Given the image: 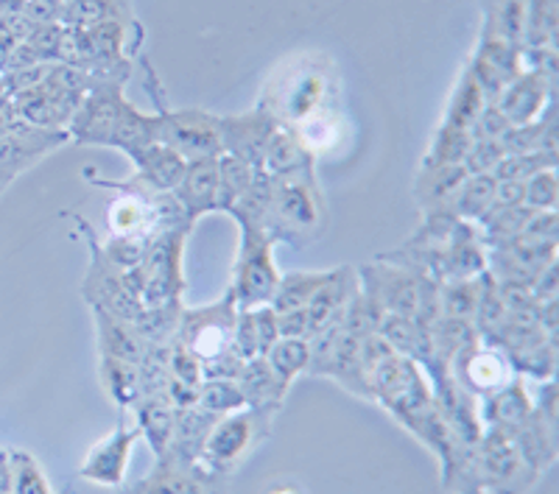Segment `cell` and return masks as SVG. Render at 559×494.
Instances as JSON below:
<instances>
[{
	"instance_id": "obj_1",
	"label": "cell",
	"mask_w": 559,
	"mask_h": 494,
	"mask_svg": "<svg viewBox=\"0 0 559 494\" xmlns=\"http://www.w3.org/2000/svg\"><path fill=\"white\" fill-rule=\"evenodd\" d=\"M68 134L79 146L118 148L132 157L140 148L157 143V115L140 112L121 82H93L79 104Z\"/></svg>"
},
{
	"instance_id": "obj_2",
	"label": "cell",
	"mask_w": 559,
	"mask_h": 494,
	"mask_svg": "<svg viewBox=\"0 0 559 494\" xmlns=\"http://www.w3.org/2000/svg\"><path fill=\"white\" fill-rule=\"evenodd\" d=\"M258 107L280 126L294 129L311 115L336 107V68L322 53H302L274 73Z\"/></svg>"
},
{
	"instance_id": "obj_3",
	"label": "cell",
	"mask_w": 559,
	"mask_h": 494,
	"mask_svg": "<svg viewBox=\"0 0 559 494\" xmlns=\"http://www.w3.org/2000/svg\"><path fill=\"white\" fill-rule=\"evenodd\" d=\"M324 221H328V209L317 177L272 179L266 232L274 241H288L297 246L317 241L324 232Z\"/></svg>"
},
{
	"instance_id": "obj_4",
	"label": "cell",
	"mask_w": 559,
	"mask_h": 494,
	"mask_svg": "<svg viewBox=\"0 0 559 494\" xmlns=\"http://www.w3.org/2000/svg\"><path fill=\"white\" fill-rule=\"evenodd\" d=\"M274 417L277 413L263 411V408H241V411L216 419V425L210 427L204 438L199 461L218 475L236 472L272 436Z\"/></svg>"
},
{
	"instance_id": "obj_5",
	"label": "cell",
	"mask_w": 559,
	"mask_h": 494,
	"mask_svg": "<svg viewBox=\"0 0 559 494\" xmlns=\"http://www.w3.org/2000/svg\"><path fill=\"white\" fill-rule=\"evenodd\" d=\"M238 229H241V243H238L227 293L238 311H249V308L272 302L283 274L277 272V263H274V243L277 241L272 234L266 229L247 227V224H238Z\"/></svg>"
},
{
	"instance_id": "obj_6",
	"label": "cell",
	"mask_w": 559,
	"mask_h": 494,
	"mask_svg": "<svg viewBox=\"0 0 559 494\" xmlns=\"http://www.w3.org/2000/svg\"><path fill=\"white\" fill-rule=\"evenodd\" d=\"M185 238H188V232L154 234L140 266L132 268V272H123L127 274L129 288L138 293L143 308L182 302Z\"/></svg>"
},
{
	"instance_id": "obj_7",
	"label": "cell",
	"mask_w": 559,
	"mask_h": 494,
	"mask_svg": "<svg viewBox=\"0 0 559 494\" xmlns=\"http://www.w3.org/2000/svg\"><path fill=\"white\" fill-rule=\"evenodd\" d=\"M68 218L76 224V232L87 241L90 249L87 277H84L82 282L84 302H87L90 308H102V311L112 313V316L118 318H127V322L134 324V318L143 311V304H140L138 293L129 288L127 274L109 261L102 241H98V234L93 232L87 218H82L79 213H68Z\"/></svg>"
},
{
	"instance_id": "obj_8",
	"label": "cell",
	"mask_w": 559,
	"mask_h": 494,
	"mask_svg": "<svg viewBox=\"0 0 559 494\" xmlns=\"http://www.w3.org/2000/svg\"><path fill=\"white\" fill-rule=\"evenodd\" d=\"M473 469L487 494H528L540 481V475L523 461L512 436L496 427H484L473 447Z\"/></svg>"
},
{
	"instance_id": "obj_9",
	"label": "cell",
	"mask_w": 559,
	"mask_h": 494,
	"mask_svg": "<svg viewBox=\"0 0 559 494\" xmlns=\"http://www.w3.org/2000/svg\"><path fill=\"white\" fill-rule=\"evenodd\" d=\"M157 143L177 152L185 162L222 157L218 115L204 109H163L157 115Z\"/></svg>"
},
{
	"instance_id": "obj_10",
	"label": "cell",
	"mask_w": 559,
	"mask_h": 494,
	"mask_svg": "<svg viewBox=\"0 0 559 494\" xmlns=\"http://www.w3.org/2000/svg\"><path fill=\"white\" fill-rule=\"evenodd\" d=\"M236 302L224 293L216 302L204 304V308H182L179 316L177 341L188 347L199 361L222 356L233 349V327H236Z\"/></svg>"
},
{
	"instance_id": "obj_11",
	"label": "cell",
	"mask_w": 559,
	"mask_h": 494,
	"mask_svg": "<svg viewBox=\"0 0 559 494\" xmlns=\"http://www.w3.org/2000/svg\"><path fill=\"white\" fill-rule=\"evenodd\" d=\"M140 442V427L134 425V419L129 422L127 413L121 411L118 425L107 433V436L98 438L87 453H84L82 463H79V475L84 478L93 486L102 489H118L127 483L129 461H132L134 444Z\"/></svg>"
},
{
	"instance_id": "obj_12",
	"label": "cell",
	"mask_w": 559,
	"mask_h": 494,
	"mask_svg": "<svg viewBox=\"0 0 559 494\" xmlns=\"http://www.w3.org/2000/svg\"><path fill=\"white\" fill-rule=\"evenodd\" d=\"M448 374H451L453 383L462 391H467L476 399L484 397V394L498 391V388L518 377L509 358L498 347L481 341V336H476L467 347L459 349L456 358L448 366Z\"/></svg>"
},
{
	"instance_id": "obj_13",
	"label": "cell",
	"mask_w": 559,
	"mask_h": 494,
	"mask_svg": "<svg viewBox=\"0 0 559 494\" xmlns=\"http://www.w3.org/2000/svg\"><path fill=\"white\" fill-rule=\"evenodd\" d=\"M227 475L210 472L202 461L157 458V467L146 478L118 494H227Z\"/></svg>"
},
{
	"instance_id": "obj_14",
	"label": "cell",
	"mask_w": 559,
	"mask_h": 494,
	"mask_svg": "<svg viewBox=\"0 0 559 494\" xmlns=\"http://www.w3.org/2000/svg\"><path fill=\"white\" fill-rule=\"evenodd\" d=\"M280 123L274 121L272 115L263 112L261 107L252 109L247 115H224L218 118V132H222V154L236 157L241 162L261 168L263 154L269 148V140Z\"/></svg>"
},
{
	"instance_id": "obj_15",
	"label": "cell",
	"mask_w": 559,
	"mask_h": 494,
	"mask_svg": "<svg viewBox=\"0 0 559 494\" xmlns=\"http://www.w3.org/2000/svg\"><path fill=\"white\" fill-rule=\"evenodd\" d=\"M174 198L182 204L185 216L197 224L199 218L218 213L222 198V182H218V157L216 159H193L185 165V173L174 188Z\"/></svg>"
},
{
	"instance_id": "obj_16",
	"label": "cell",
	"mask_w": 559,
	"mask_h": 494,
	"mask_svg": "<svg viewBox=\"0 0 559 494\" xmlns=\"http://www.w3.org/2000/svg\"><path fill=\"white\" fill-rule=\"evenodd\" d=\"M478 402V419L481 427H496V431H515L521 422H526L534 411V397L528 388L526 377L518 374L515 381H509L498 391L484 394L476 399Z\"/></svg>"
},
{
	"instance_id": "obj_17",
	"label": "cell",
	"mask_w": 559,
	"mask_h": 494,
	"mask_svg": "<svg viewBox=\"0 0 559 494\" xmlns=\"http://www.w3.org/2000/svg\"><path fill=\"white\" fill-rule=\"evenodd\" d=\"M548 98L546 73L540 68H528L518 73L507 87L498 93L496 107L501 109L509 126H526V123L540 121L543 104Z\"/></svg>"
},
{
	"instance_id": "obj_18",
	"label": "cell",
	"mask_w": 559,
	"mask_h": 494,
	"mask_svg": "<svg viewBox=\"0 0 559 494\" xmlns=\"http://www.w3.org/2000/svg\"><path fill=\"white\" fill-rule=\"evenodd\" d=\"M261 171L272 179L317 177V157L308 152L306 143H302L292 129L280 126L277 132H274V137L269 140Z\"/></svg>"
},
{
	"instance_id": "obj_19",
	"label": "cell",
	"mask_w": 559,
	"mask_h": 494,
	"mask_svg": "<svg viewBox=\"0 0 559 494\" xmlns=\"http://www.w3.org/2000/svg\"><path fill=\"white\" fill-rule=\"evenodd\" d=\"M129 413H132L134 425L140 427V438H146L152 447L154 458L166 456L174 438V419H177V408L171 406V399L166 394H140Z\"/></svg>"
},
{
	"instance_id": "obj_20",
	"label": "cell",
	"mask_w": 559,
	"mask_h": 494,
	"mask_svg": "<svg viewBox=\"0 0 559 494\" xmlns=\"http://www.w3.org/2000/svg\"><path fill=\"white\" fill-rule=\"evenodd\" d=\"M93 311V324H96V344L98 356L118 358V361H127L138 366L146 356V341L140 338V333L134 329L132 322L127 318H118L112 313L102 311V308H90Z\"/></svg>"
},
{
	"instance_id": "obj_21",
	"label": "cell",
	"mask_w": 559,
	"mask_h": 494,
	"mask_svg": "<svg viewBox=\"0 0 559 494\" xmlns=\"http://www.w3.org/2000/svg\"><path fill=\"white\" fill-rule=\"evenodd\" d=\"M134 162V182L154 193H171L185 173V159L163 143L140 148L129 157Z\"/></svg>"
},
{
	"instance_id": "obj_22",
	"label": "cell",
	"mask_w": 559,
	"mask_h": 494,
	"mask_svg": "<svg viewBox=\"0 0 559 494\" xmlns=\"http://www.w3.org/2000/svg\"><path fill=\"white\" fill-rule=\"evenodd\" d=\"M512 442L518 444V450H521L523 461L543 475L548 469L557 463V453H559V442H557V427L548 425L546 419L540 417L537 411H532V417L526 422L515 427V431H509Z\"/></svg>"
},
{
	"instance_id": "obj_23",
	"label": "cell",
	"mask_w": 559,
	"mask_h": 494,
	"mask_svg": "<svg viewBox=\"0 0 559 494\" xmlns=\"http://www.w3.org/2000/svg\"><path fill=\"white\" fill-rule=\"evenodd\" d=\"M471 173L464 171V165H433V168H423L414 184V198H417L419 209L431 216V213H442L451 204L453 193L459 191V184Z\"/></svg>"
},
{
	"instance_id": "obj_24",
	"label": "cell",
	"mask_w": 559,
	"mask_h": 494,
	"mask_svg": "<svg viewBox=\"0 0 559 494\" xmlns=\"http://www.w3.org/2000/svg\"><path fill=\"white\" fill-rule=\"evenodd\" d=\"M236 383L241 386L247 408H263V411L277 413L280 408H283V402H286L288 391L277 383V377H274L272 369H269L266 358L243 361Z\"/></svg>"
},
{
	"instance_id": "obj_25",
	"label": "cell",
	"mask_w": 559,
	"mask_h": 494,
	"mask_svg": "<svg viewBox=\"0 0 559 494\" xmlns=\"http://www.w3.org/2000/svg\"><path fill=\"white\" fill-rule=\"evenodd\" d=\"M213 425H216V417H210V413L202 411L199 406L177 408V419H174V438L166 456L177 458V461H199L202 444Z\"/></svg>"
},
{
	"instance_id": "obj_26",
	"label": "cell",
	"mask_w": 559,
	"mask_h": 494,
	"mask_svg": "<svg viewBox=\"0 0 559 494\" xmlns=\"http://www.w3.org/2000/svg\"><path fill=\"white\" fill-rule=\"evenodd\" d=\"M496 188L498 179L492 173H471V177L459 184V191L453 193L451 204L442 213L453 216L456 221L476 224L492 207V202H496Z\"/></svg>"
},
{
	"instance_id": "obj_27",
	"label": "cell",
	"mask_w": 559,
	"mask_h": 494,
	"mask_svg": "<svg viewBox=\"0 0 559 494\" xmlns=\"http://www.w3.org/2000/svg\"><path fill=\"white\" fill-rule=\"evenodd\" d=\"M98 381H102V388L109 397V402L118 406V411H132V406L140 397V377L134 363L98 356Z\"/></svg>"
},
{
	"instance_id": "obj_28",
	"label": "cell",
	"mask_w": 559,
	"mask_h": 494,
	"mask_svg": "<svg viewBox=\"0 0 559 494\" xmlns=\"http://www.w3.org/2000/svg\"><path fill=\"white\" fill-rule=\"evenodd\" d=\"M266 363L277 383L283 388H292L297 377L308 374V363H311V344L306 338H277L272 347L266 349Z\"/></svg>"
},
{
	"instance_id": "obj_29",
	"label": "cell",
	"mask_w": 559,
	"mask_h": 494,
	"mask_svg": "<svg viewBox=\"0 0 559 494\" xmlns=\"http://www.w3.org/2000/svg\"><path fill=\"white\" fill-rule=\"evenodd\" d=\"M324 279H328V272H294L286 274V277H280L277 291L272 297V308L277 316L283 313H294V311H306L308 302L317 297L319 288L324 286Z\"/></svg>"
},
{
	"instance_id": "obj_30",
	"label": "cell",
	"mask_w": 559,
	"mask_h": 494,
	"mask_svg": "<svg viewBox=\"0 0 559 494\" xmlns=\"http://www.w3.org/2000/svg\"><path fill=\"white\" fill-rule=\"evenodd\" d=\"M107 20H132L127 0H62V26L93 28Z\"/></svg>"
},
{
	"instance_id": "obj_31",
	"label": "cell",
	"mask_w": 559,
	"mask_h": 494,
	"mask_svg": "<svg viewBox=\"0 0 559 494\" xmlns=\"http://www.w3.org/2000/svg\"><path fill=\"white\" fill-rule=\"evenodd\" d=\"M182 302L171 304H154V308H143L140 316L134 318V329L140 338L146 341V347H168L177 341L179 316H182Z\"/></svg>"
},
{
	"instance_id": "obj_32",
	"label": "cell",
	"mask_w": 559,
	"mask_h": 494,
	"mask_svg": "<svg viewBox=\"0 0 559 494\" xmlns=\"http://www.w3.org/2000/svg\"><path fill=\"white\" fill-rule=\"evenodd\" d=\"M484 274L476 279H451V282H442L439 286V316L473 324L478 311V299H481Z\"/></svg>"
},
{
	"instance_id": "obj_33",
	"label": "cell",
	"mask_w": 559,
	"mask_h": 494,
	"mask_svg": "<svg viewBox=\"0 0 559 494\" xmlns=\"http://www.w3.org/2000/svg\"><path fill=\"white\" fill-rule=\"evenodd\" d=\"M292 132L306 143L313 157L331 154L338 146V140H342V115L336 112V107L322 109V112L311 115L302 123H297Z\"/></svg>"
},
{
	"instance_id": "obj_34",
	"label": "cell",
	"mask_w": 559,
	"mask_h": 494,
	"mask_svg": "<svg viewBox=\"0 0 559 494\" xmlns=\"http://www.w3.org/2000/svg\"><path fill=\"white\" fill-rule=\"evenodd\" d=\"M484 107H487V101H484V89L478 87V82L473 79L471 70H467L451 98V107H448V115H445V126L471 132L473 123L478 121V115H481Z\"/></svg>"
},
{
	"instance_id": "obj_35",
	"label": "cell",
	"mask_w": 559,
	"mask_h": 494,
	"mask_svg": "<svg viewBox=\"0 0 559 494\" xmlns=\"http://www.w3.org/2000/svg\"><path fill=\"white\" fill-rule=\"evenodd\" d=\"M197 406L202 411H207L210 417H227V413H236L241 408H247V399H243L241 386L236 381H224V377H210L202 381L197 394Z\"/></svg>"
},
{
	"instance_id": "obj_36",
	"label": "cell",
	"mask_w": 559,
	"mask_h": 494,
	"mask_svg": "<svg viewBox=\"0 0 559 494\" xmlns=\"http://www.w3.org/2000/svg\"><path fill=\"white\" fill-rule=\"evenodd\" d=\"M258 171H261V168L241 162V159H236V157H227V154H222V157H218V182H222L218 213H227V209L249 191V184L254 182Z\"/></svg>"
},
{
	"instance_id": "obj_37",
	"label": "cell",
	"mask_w": 559,
	"mask_h": 494,
	"mask_svg": "<svg viewBox=\"0 0 559 494\" xmlns=\"http://www.w3.org/2000/svg\"><path fill=\"white\" fill-rule=\"evenodd\" d=\"M9 469H12V494H57L43 463L28 450H9Z\"/></svg>"
},
{
	"instance_id": "obj_38",
	"label": "cell",
	"mask_w": 559,
	"mask_h": 494,
	"mask_svg": "<svg viewBox=\"0 0 559 494\" xmlns=\"http://www.w3.org/2000/svg\"><path fill=\"white\" fill-rule=\"evenodd\" d=\"M557 168V152H526V154H503L496 165L492 177L498 182H528L534 173Z\"/></svg>"
},
{
	"instance_id": "obj_39",
	"label": "cell",
	"mask_w": 559,
	"mask_h": 494,
	"mask_svg": "<svg viewBox=\"0 0 559 494\" xmlns=\"http://www.w3.org/2000/svg\"><path fill=\"white\" fill-rule=\"evenodd\" d=\"M471 132L453 126H439V132L433 134L431 146H428L426 157H423V168H433V165H456L464 162V154L471 148Z\"/></svg>"
},
{
	"instance_id": "obj_40",
	"label": "cell",
	"mask_w": 559,
	"mask_h": 494,
	"mask_svg": "<svg viewBox=\"0 0 559 494\" xmlns=\"http://www.w3.org/2000/svg\"><path fill=\"white\" fill-rule=\"evenodd\" d=\"M559 202V182H557V168L534 173L526 182V207L532 213H554Z\"/></svg>"
},
{
	"instance_id": "obj_41",
	"label": "cell",
	"mask_w": 559,
	"mask_h": 494,
	"mask_svg": "<svg viewBox=\"0 0 559 494\" xmlns=\"http://www.w3.org/2000/svg\"><path fill=\"white\" fill-rule=\"evenodd\" d=\"M473 137V134H471ZM503 159L501 140L492 137H473L471 148L464 154V171L467 173H492L496 165Z\"/></svg>"
},
{
	"instance_id": "obj_42",
	"label": "cell",
	"mask_w": 559,
	"mask_h": 494,
	"mask_svg": "<svg viewBox=\"0 0 559 494\" xmlns=\"http://www.w3.org/2000/svg\"><path fill=\"white\" fill-rule=\"evenodd\" d=\"M557 209L554 213H532L523 227V241L540 243V246H557Z\"/></svg>"
},
{
	"instance_id": "obj_43",
	"label": "cell",
	"mask_w": 559,
	"mask_h": 494,
	"mask_svg": "<svg viewBox=\"0 0 559 494\" xmlns=\"http://www.w3.org/2000/svg\"><path fill=\"white\" fill-rule=\"evenodd\" d=\"M26 17L37 26H51V23H62V0H26L23 7Z\"/></svg>"
},
{
	"instance_id": "obj_44",
	"label": "cell",
	"mask_w": 559,
	"mask_h": 494,
	"mask_svg": "<svg viewBox=\"0 0 559 494\" xmlns=\"http://www.w3.org/2000/svg\"><path fill=\"white\" fill-rule=\"evenodd\" d=\"M532 17L526 23L532 26L534 39L543 43L554 32V0H532Z\"/></svg>"
},
{
	"instance_id": "obj_45",
	"label": "cell",
	"mask_w": 559,
	"mask_h": 494,
	"mask_svg": "<svg viewBox=\"0 0 559 494\" xmlns=\"http://www.w3.org/2000/svg\"><path fill=\"white\" fill-rule=\"evenodd\" d=\"M496 202L509 207H526V182H498Z\"/></svg>"
},
{
	"instance_id": "obj_46",
	"label": "cell",
	"mask_w": 559,
	"mask_h": 494,
	"mask_svg": "<svg viewBox=\"0 0 559 494\" xmlns=\"http://www.w3.org/2000/svg\"><path fill=\"white\" fill-rule=\"evenodd\" d=\"M261 494H308L306 486L294 478H277V481L269 483Z\"/></svg>"
},
{
	"instance_id": "obj_47",
	"label": "cell",
	"mask_w": 559,
	"mask_h": 494,
	"mask_svg": "<svg viewBox=\"0 0 559 494\" xmlns=\"http://www.w3.org/2000/svg\"><path fill=\"white\" fill-rule=\"evenodd\" d=\"M0 494H12V469H9V450H0Z\"/></svg>"
},
{
	"instance_id": "obj_48",
	"label": "cell",
	"mask_w": 559,
	"mask_h": 494,
	"mask_svg": "<svg viewBox=\"0 0 559 494\" xmlns=\"http://www.w3.org/2000/svg\"><path fill=\"white\" fill-rule=\"evenodd\" d=\"M14 48H17V43H12V39L0 34V76H3V73L9 70V62H12Z\"/></svg>"
},
{
	"instance_id": "obj_49",
	"label": "cell",
	"mask_w": 559,
	"mask_h": 494,
	"mask_svg": "<svg viewBox=\"0 0 559 494\" xmlns=\"http://www.w3.org/2000/svg\"><path fill=\"white\" fill-rule=\"evenodd\" d=\"M23 7H26V0H0V14L23 12Z\"/></svg>"
},
{
	"instance_id": "obj_50",
	"label": "cell",
	"mask_w": 559,
	"mask_h": 494,
	"mask_svg": "<svg viewBox=\"0 0 559 494\" xmlns=\"http://www.w3.org/2000/svg\"><path fill=\"white\" fill-rule=\"evenodd\" d=\"M17 177H20V173L9 171V168H0V196L7 193V188H9V184H12Z\"/></svg>"
}]
</instances>
